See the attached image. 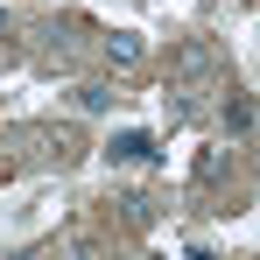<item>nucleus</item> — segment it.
Segmentation results:
<instances>
[{
  "label": "nucleus",
  "instance_id": "39448f33",
  "mask_svg": "<svg viewBox=\"0 0 260 260\" xmlns=\"http://www.w3.org/2000/svg\"><path fill=\"white\" fill-rule=\"evenodd\" d=\"M246 127H253V106L232 99V106H225V134H246Z\"/></svg>",
  "mask_w": 260,
  "mask_h": 260
},
{
  "label": "nucleus",
  "instance_id": "f257e3e1",
  "mask_svg": "<svg viewBox=\"0 0 260 260\" xmlns=\"http://www.w3.org/2000/svg\"><path fill=\"white\" fill-rule=\"evenodd\" d=\"M113 155H120V162H148L155 141H148V134H113Z\"/></svg>",
  "mask_w": 260,
  "mask_h": 260
},
{
  "label": "nucleus",
  "instance_id": "7ed1b4c3",
  "mask_svg": "<svg viewBox=\"0 0 260 260\" xmlns=\"http://www.w3.org/2000/svg\"><path fill=\"white\" fill-rule=\"evenodd\" d=\"M183 71H190V78H211V71H218V56H211L204 43H190V49H183Z\"/></svg>",
  "mask_w": 260,
  "mask_h": 260
},
{
  "label": "nucleus",
  "instance_id": "20e7f679",
  "mask_svg": "<svg viewBox=\"0 0 260 260\" xmlns=\"http://www.w3.org/2000/svg\"><path fill=\"white\" fill-rule=\"evenodd\" d=\"M78 106H85V113H106V106H113V85H78Z\"/></svg>",
  "mask_w": 260,
  "mask_h": 260
},
{
  "label": "nucleus",
  "instance_id": "f03ea898",
  "mask_svg": "<svg viewBox=\"0 0 260 260\" xmlns=\"http://www.w3.org/2000/svg\"><path fill=\"white\" fill-rule=\"evenodd\" d=\"M106 56L127 71V63H141V36H106Z\"/></svg>",
  "mask_w": 260,
  "mask_h": 260
},
{
  "label": "nucleus",
  "instance_id": "423d86ee",
  "mask_svg": "<svg viewBox=\"0 0 260 260\" xmlns=\"http://www.w3.org/2000/svg\"><path fill=\"white\" fill-rule=\"evenodd\" d=\"M0 36H7V14H0Z\"/></svg>",
  "mask_w": 260,
  "mask_h": 260
}]
</instances>
